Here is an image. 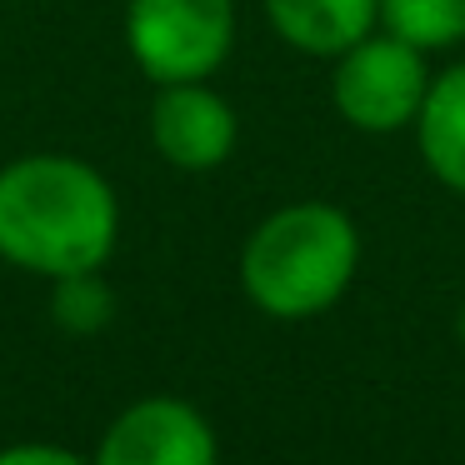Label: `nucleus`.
I'll return each mask as SVG.
<instances>
[{
    "label": "nucleus",
    "instance_id": "1",
    "mask_svg": "<svg viewBox=\"0 0 465 465\" xmlns=\"http://www.w3.org/2000/svg\"><path fill=\"white\" fill-rule=\"evenodd\" d=\"M121 235V201L75 155H21L0 171V261L31 275L101 271Z\"/></svg>",
    "mask_w": 465,
    "mask_h": 465
},
{
    "label": "nucleus",
    "instance_id": "2",
    "mask_svg": "<svg viewBox=\"0 0 465 465\" xmlns=\"http://www.w3.org/2000/svg\"><path fill=\"white\" fill-rule=\"evenodd\" d=\"M361 231L331 201H295L265 215L241 251V285L255 311L275 321H311L331 311L355 281Z\"/></svg>",
    "mask_w": 465,
    "mask_h": 465
},
{
    "label": "nucleus",
    "instance_id": "3",
    "mask_svg": "<svg viewBox=\"0 0 465 465\" xmlns=\"http://www.w3.org/2000/svg\"><path fill=\"white\" fill-rule=\"evenodd\" d=\"M125 45L155 85L205 81L235 45V0H131Z\"/></svg>",
    "mask_w": 465,
    "mask_h": 465
},
{
    "label": "nucleus",
    "instance_id": "4",
    "mask_svg": "<svg viewBox=\"0 0 465 465\" xmlns=\"http://www.w3.org/2000/svg\"><path fill=\"white\" fill-rule=\"evenodd\" d=\"M425 91H430L425 51L395 31H381V35L371 31L345 55H335L331 101L341 111V121L365 131V135L405 131L420 115Z\"/></svg>",
    "mask_w": 465,
    "mask_h": 465
},
{
    "label": "nucleus",
    "instance_id": "5",
    "mask_svg": "<svg viewBox=\"0 0 465 465\" xmlns=\"http://www.w3.org/2000/svg\"><path fill=\"white\" fill-rule=\"evenodd\" d=\"M215 430L181 395H145L105 425L91 465H215Z\"/></svg>",
    "mask_w": 465,
    "mask_h": 465
},
{
    "label": "nucleus",
    "instance_id": "6",
    "mask_svg": "<svg viewBox=\"0 0 465 465\" xmlns=\"http://www.w3.org/2000/svg\"><path fill=\"white\" fill-rule=\"evenodd\" d=\"M241 121L205 81L161 85L151 105V141L175 171H215L231 161Z\"/></svg>",
    "mask_w": 465,
    "mask_h": 465
},
{
    "label": "nucleus",
    "instance_id": "7",
    "mask_svg": "<svg viewBox=\"0 0 465 465\" xmlns=\"http://www.w3.org/2000/svg\"><path fill=\"white\" fill-rule=\"evenodd\" d=\"M265 15L291 51L335 61L375 31L381 0H265Z\"/></svg>",
    "mask_w": 465,
    "mask_h": 465
},
{
    "label": "nucleus",
    "instance_id": "8",
    "mask_svg": "<svg viewBox=\"0 0 465 465\" xmlns=\"http://www.w3.org/2000/svg\"><path fill=\"white\" fill-rule=\"evenodd\" d=\"M415 125H420L415 135H420V155L430 175L445 191L465 195V61L430 75V91H425Z\"/></svg>",
    "mask_w": 465,
    "mask_h": 465
},
{
    "label": "nucleus",
    "instance_id": "9",
    "mask_svg": "<svg viewBox=\"0 0 465 465\" xmlns=\"http://www.w3.org/2000/svg\"><path fill=\"white\" fill-rule=\"evenodd\" d=\"M381 21L420 51H445L465 41V0H381Z\"/></svg>",
    "mask_w": 465,
    "mask_h": 465
},
{
    "label": "nucleus",
    "instance_id": "10",
    "mask_svg": "<svg viewBox=\"0 0 465 465\" xmlns=\"http://www.w3.org/2000/svg\"><path fill=\"white\" fill-rule=\"evenodd\" d=\"M51 315L65 335H95L111 325L115 315V295L101 281V271H81V275H61L51 295Z\"/></svg>",
    "mask_w": 465,
    "mask_h": 465
},
{
    "label": "nucleus",
    "instance_id": "11",
    "mask_svg": "<svg viewBox=\"0 0 465 465\" xmlns=\"http://www.w3.org/2000/svg\"><path fill=\"white\" fill-rule=\"evenodd\" d=\"M0 465H91L81 460L75 450H65V445H11V450H0Z\"/></svg>",
    "mask_w": 465,
    "mask_h": 465
},
{
    "label": "nucleus",
    "instance_id": "12",
    "mask_svg": "<svg viewBox=\"0 0 465 465\" xmlns=\"http://www.w3.org/2000/svg\"><path fill=\"white\" fill-rule=\"evenodd\" d=\"M455 341L465 345V305H460V315H455Z\"/></svg>",
    "mask_w": 465,
    "mask_h": 465
}]
</instances>
